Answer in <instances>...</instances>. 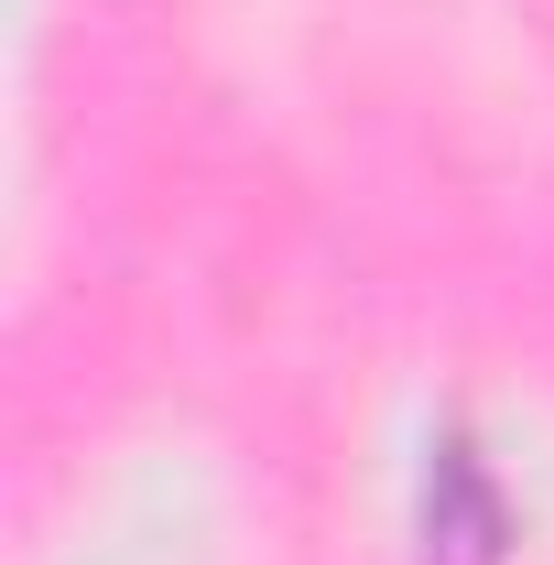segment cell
Returning a JSON list of instances; mask_svg holds the SVG:
<instances>
[{"instance_id":"1","label":"cell","mask_w":554,"mask_h":565,"mask_svg":"<svg viewBox=\"0 0 554 565\" xmlns=\"http://www.w3.org/2000/svg\"><path fill=\"white\" fill-rule=\"evenodd\" d=\"M500 544H511V511L489 490V468L446 435L424 479V565H500Z\"/></svg>"}]
</instances>
